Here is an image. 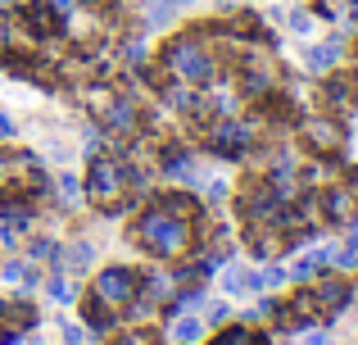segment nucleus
I'll use <instances>...</instances> for the list:
<instances>
[{
  "label": "nucleus",
  "mask_w": 358,
  "mask_h": 345,
  "mask_svg": "<svg viewBox=\"0 0 358 345\" xmlns=\"http://www.w3.org/2000/svg\"><path fill=\"white\" fill-rule=\"evenodd\" d=\"M222 286H227L231 295H254V291H263V273L259 268H231V273L222 277Z\"/></svg>",
  "instance_id": "6ab92c4d"
},
{
  "label": "nucleus",
  "mask_w": 358,
  "mask_h": 345,
  "mask_svg": "<svg viewBox=\"0 0 358 345\" xmlns=\"http://www.w3.org/2000/svg\"><path fill=\"white\" fill-rule=\"evenodd\" d=\"M227 314H231V304H222V300L209 304V323H227Z\"/></svg>",
  "instance_id": "72a5a7b5"
},
{
  "label": "nucleus",
  "mask_w": 358,
  "mask_h": 345,
  "mask_svg": "<svg viewBox=\"0 0 358 345\" xmlns=\"http://www.w3.org/2000/svg\"><path fill=\"white\" fill-rule=\"evenodd\" d=\"M87 195L100 204L105 213H122L141 200L136 191H127V164L114 155H91V173H87Z\"/></svg>",
  "instance_id": "f03ea898"
},
{
  "label": "nucleus",
  "mask_w": 358,
  "mask_h": 345,
  "mask_svg": "<svg viewBox=\"0 0 358 345\" xmlns=\"http://www.w3.org/2000/svg\"><path fill=\"white\" fill-rule=\"evenodd\" d=\"M0 277H5V282H23V277H27V264H23V259H9V264L0 268Z\"/></svg>",
  "instance_id": "c85d7f7f"
},
{
  "label": "nucleus",
  "mask_w": 358,
  "mask_h": 345,
  "mask_svg": "<svg viewBox=\"0 0 358 345\" xmlns=\"http://www.w3.org/2000/svg\"><path fill=\"white\" fill-rule=\"evenodd\" d=\"M350 195H354V204H358V169L350 173Z\"/></svg>",
  "instance_id": "e433bc0d"
},
{
  "label": "nucleus",
  "mask_w": 358,
  "mask_h": 345,
  "mask_svg": "<svg viewBox=\"0 0 358 345\" xmlns=\"http://www.w3.org/2000/svg\"><path fill=\"white\" fill-rule=\"evenodd\" d=\"M155 204L168 209V213H177V218H186V223H200V204H195L186 191H164V195H155Z\"/></svg>",
  "instance_id": "a211bd4d"
},
{
  "label": "nucleus",
  "mask_w": 358,
  "mask_h": 345,
  "mask_svg": "<svg viewBox=\"0 0 358 345\" xmlns=\"http://www.w3.org/2000/svg\"><path fill=\"white\" fill-rule=\"evenodd\" d=\"M82 318H87V328L96 332V337H109V332L118 328V314H114V304H105L100 295H87V300H82Z\"/></svg>",
  "instance_id": "2eb2a0df"
},
{
  "label": "nucleus",
  "mask_w": 358,
  "mask_h": 345,
  "mask_svg": "<svg viewBox=\"0 0 358 345\" xmlns=\"http://www.w3.org/2000/svg\"><path fill=\"white\" fill-rule=\"evenodd\" d=\"M59 337L69 341V345H82V328H78V323H69V318H64V323H59Z\"/></svg>",
  "instance_id": "2f4dec72"
},
{
  "label": "nucleus",
  "mask_w": 358,
  "mask_h": 345,
  "mask_svg": "<svg viewBox=\"0 0 358 345\" xmlns=\"http://www.w3.org/2000/svg\"><path fill=\"white\" fill-rule=\"evenodd\" d=\"M299 136H304V146L313 155H322V160H336V155L345 150V127L336 123V118H304L299 123Z\"/></svg>",
  "instance_id": "423d86ee"
},
{
  "label": "nucleus",
  "mask_w": 358,
  "mask_h": 345,
  "mask_svg": "<svg viewBox=\"0 0 358 345\" xmlns=\"http://www.w3.org/2000/svg\"><path fill=\"white\" fill-rule=\"evenodd\" d=\"M136 286H141V273H136V268H127V264H109V268H100V273H96V282H91V295H100L105 304L122 309V304L136 295Z\"/></svg>",
  "instance_id": "39448f33"
},
{
  "label": "nucleus",
  "mask_w": 358,
  "mask_h": 345,
  "mask_svg": "<svg viewBox=\"0 0 358 345\" xmlns=\"http://www.w3.org/2000/svg\"><path fill=\"white\" fill-rule=\"evenodd\" d=\"M55 191H59V209H78L82 204V186H78V177H55Z\"/></svg>",
  "instance_id": "b1692460"
},
{
  "label": "nucleus",
  "mask_w": 358,
  "mask_h": 345,
  "mask_svg": "<svg viewBox=\"0 0 358 345\" xmlns=\"http://www.w3.org/2000/svg\"><path fill=\"white\" fill-rule=\"evenodd\" d=\"M45 295H50V300H59V304H64V300H73V286L64 282V273H55L50 282H45Z\"/></svg>",
  "instance_id": "a878e982"
},
{
  "label": "nucleus",
  "mask_w": 358,
  "mask_h": 345,
  "mask_svg": "<svg viewBox=\"0 0 358 345\" xmlns=\"http://www.w3.org/2000/svg\"><path fill=\"white\" fill-rule=\"evenodd\" d=\"M36 345H41V341H36Z\"/></svg>",
  "instance_id": "a19ab883"
},
{
  "label": "nucleus",
  "mask_w": 358,
  "mask_h": 345,
  "mask_svg": "<svg viewBox=\"0 0 358 345\" xmlns=\"http://www.w3.org/2000/svg\"><path fill=\"white\" fill-rule=\"evenodd\" d=\"M204 337V323L200 318H186V314H177L173 318V345H200Z\"/></svg>",
  "instance_id": "412c9836"
},
{
  "label": "nucleus",
  "mask_w": 358,
  "mask_h": 345,
  "mask_svg": "<svg viewBox=\"0 0 358 345\" xmlns=\"http://www.w3.org/2000/svg\"><path fill=\"white\" fill-rule=\"evenodd\" d=\"M159 169L173 177V182L200 186V169H195V155L186 150V146H164V160H159Z\"/></svg>",
  "instance_id": "9b49d317"
},
{
  "label": "nucleus",
  "mask_w": 358,
  "mask_h": 345,
  "mask_svg": "<svg viewBox=\"0 0 358 345\" xmlns=\"http://www.w3.org/2000/svg\"><path fill=\"white\" fill-rule=\"evenodd\" d=\"M159 59H164V69L173 73V78H182V82H213L218 78V59H213L209 45H204V32L173 36Z\"/></svg>",
  "instance_id": "7ed1b4c3"
},
{
  "label": "nucleus",
  "mask_w": 358,
  "mask_h": 345,
  "mask_svg": "<svg viewBox=\"0 0 358 345\" xmlns=\"http://www.w3.org/2000/svg\"><path fill=\"white\" fill-rule=\"evenodd\" d=\"M82 5H87V0H50V9H55V14H59V18H64V23H69V18H73V14H78V9H82Z\"/></svg>",
  "instance_id": "bb28decb"
},
{
  "label": "nucleus",
  "mask_w": 358,
  "mask_h": 345,
  "mask_svg": "<svg viewBox=\"0 0 358 345\" xmlns=\"http://www.w3.org/2000/svg\"><path fill=\"white\" fill-rule=\"evenodd\" d=\"M27 259H32V264H36V259H50V264H55V259H59V246H55L50 237H41V241L27 246Z\"/></svg>",
  "instance_id": "393cba45"
},
{
  "label": "nucleus",
  "mask_w": 358,
  "mask_h": 345,
  "mask_svg": "<svg viewBox=\"0 0 358 345\" xmlns=\"http://www.w3.org/2000/svg\"><path fill=\"white\" fill-rule=\"evenodd\" d=\"M286 282V268H268V273H263V286H281Z\"/></svg>",
  "instance_id": "c9c22d12"
},
{
  "label": "nucleus",
  "mask_w": 358,
  "mask_h": 345,
  "mask_svg": "<svg viewBox=\"0 0 358 345\" xmlns=\"http://www.w3.org/2000/svg\"><path fill=\"white\" fill-rule=\"evenodd\" d=\"M281 23H286V32H295V36H313L317 14L313 9H290V14H281Z\"/></svg>",
  "instance_id": "4be33fe9"
},
{
  "label": "nucleus",
  "mask_w": 358,
  "mask_h": 345,
  "mask_svg": "<svg viewBox=\"0 0 358 345\" xmlns=\"http://www.w3.org/2000/svg\"><path fill=\"white\" fill-rule=\"evenodd\" d=\"M100 123L109 127V132H118V136H127V132H136L141 127V109H136V96H114L105 109H100Z\"/></svg>",
  "instance_id": "1a4fd4ad"
},
{
  "label": "nucleus",
  "mask_w": 358,
  "mask_h": 345,
  "mask_svg": "<svg viewBox=\"0 0 358 345\" xmlns=\"http://www.w3.org/2000/svg\"><path fill=\"white\" fill-rule=\"evenodd\" d=\"M331 259H336V250L331 246H322V250H308V255H299L295 264L286 268L295 282H317L322 277V268H331Z\"/></svg>",
  "instance_id": "4468645a"
},
{
  "label": "nucleus",
  "mask_w": 358,
  "mask_h": 345,
  "mask_svg": "<svg viewBox=\"0 0 358 345\" xmlns=\"http://www.w3.org/2000/svg\"><path fill=\"white\" fill-rule=\"evenodd\" d=\"M0 177H5V164H0Z\"/></svg>",
  "instance_id": "ea45409f"
},
{
  "label": "nucleus",
  "mask_w": 358,
  "mask_h": 345,
  "mask_svg": "<svg viewBox=\"0 0 358 345\" xmlns=\"http://www.w3.org/2000/svg\"><path fill=\"white\" fill-rule=\"evenodd\" d=\"M0 323H5L9 337H27L36 328V304L27 300H0Z\"/></svg>",
  "instance_id": "ddd939ff"
},
{
  "label": "nucleus",
  "mask_w": 358,
  "mask_h": 345,
  "mask_svg": "<svg viewBox=\"0 0 358 345\" xmlns=\"http://www.w3.org/2000/svg\"><path fill=\"white\" fill-rule=\"evenodd\" d=\"M18 136V123H14V114H5V109H0V141H14Z\"/></svg>",
  "instance_id": "7c9ffc66"
},
{
  "label": "nucleus",
  "mask_w": 358,
  "mask_h": 345,
  "mask_svg": "<svg viewBox=\"0 0 358 345\" xmlns=\"http://www.w3.org/2000/svg\"><path fill=\"white\" fill-rule=\"evenodd\" d=\"M317 105L327 114H354L358 109V73H331L317 87Z\"/></svg>",
  "instance_id": "0eeeda50"
},
{
  "label": "nucleus",
  "mask_w": 358,
  "mask_h": 345,
  "mask_svg": "<svg viewBox=\"0 0 358 345\" xmlns=\"http://www.w3.org/2000/svg\"><path fill=\"white\" fill-rule=\"evenodd\" d=\"M218 5H222V9H241L245 0H218Z\"/></svg>",
  "instance_id": "4c0bfd02"
},
{
  "label": "nucleus",
  "mask_w": 358,
  "mask_h": 345,
  "mask_svg": "<svg viewBox=\"0 0 358 345\" xmlns=\"http://www.w3.org/2000/svg\"><path fill=\"white\" fill-rule=\"evenodd\" d=\"M155 5H159V9H168V14H177V9H191L195 0H155Z\"/></svg>",
  "instance_id": "f704fd0d"
},
{
  "label": "nucleus",
  "mask_w": 358,
  "mask_h": 345,
  "mask_svg": "<svg viewBox=\"0 0 358 345\" xmlns=\"http://www.w3.org/2000/svg\"><path fill=\"white\" fill-rule=\"evenodd\" d=\"M14 18L32 41H55V36L64 32V18L55 14L50 5H23V9H14Z\"/></svg>",
  "instance_id": "6e6552de"
},
{
  "label": "nucleus",
  "mask_w": 358,
  "mask_h": 345,
  "mask_svg": "<svg viewBox=\"0 0 358 345\" xmlns=\"http://www.w3.org/2000/svg\"><path fill=\"white\" fill-rule=\"evenodd\" d=\"M96 264V250L87 246V241H73L69 250H59V259H55V273H82V268Z\"/></svg>",
  "instance_id": "f3484780"
},
{
  "label": "nucleus",
  "mask_w": 358,
  "mask_h": 345,
  "mask_svg": "<svg viewBox=\"0 0 358 345\" xmlns=\"http://www.w3.org/2000/svg\"><path fill=\"white\" fill-rule=\"evenodd\" d=\"M254 136H259V123L254 118H213L209 132H204V146H209L218 160H245L254 146Z\"/></svg>",
  "instance_id": "20e7f679"
},
{
  "label": "nucleus",
  "mask_w": 358,
  "mask_h": 345,
  "mask_svg": "<svg viewBox=\"0 0 358 345\" xmlns=\"http://www.w3.org/2000/svg\"><path fill=\"white\" fill-rule=\"evenodd\" d=\"M209 345H272V337L268 332H250V323H241V328H222Z\"/></svg>",
  "instance_id": "aec40b11"
},
{
  "label": "nucleus",
  "mask_w": 358,
  "mask_h": 345,
  "mask_svg": "<svg viewBox=\"0 0 358 345\" xmlns=\"http://www.w3.org/2000/svg\"><path fill=\"white\" fill-rule=\"evenodd\" d=\"M122 50H127V64H145V41H127Z\"/></svg>",
  "instance_id": "473e14b6"
},
{
  "label": "nucleus",
  "mask_w": 358,
  "mask_h": 345,
  "mask_svg": "<svg viewBox=\"0 0 358 345\" xmlns=\"http://www.w3.org/2000/svg\"><path fill=\"white\" fill-rule=\"evenodd\" d=\"M204 200H209L213 209H218V204L227 200V182H204Z\"/></svg>",
  "instance_id": "cd10ccee"
},
{
  "label": "nucleus",
  "mask_w": 358,
  "mask_h": 345,
  "mask_svg": "<svg viewBox=\"0 0 358 345\" xmlns=\"http://www.w3.org/2000/svg\"><path fill=\"white\" fill-rule=\"evenodd\" d=\"M345 45L341 41H322V45H304V69L308 73H331L336 64H341Z\"/></svg>",
  "instance_id": "dca6fc26"
},
{
  "label": "nucleus",
  "mask_w": 358,
  "mask_h": 345,
  "mask_svg": "<svg viewBox=\"0 0 358 345\" xmlns=\"http://www.w3.org/2000/svg\"><path fill=\"white\" fill-rule=\"evenodd\" d=\"M313 195H317V218L322 223H350L354 218L350 186H327V191H313Z\"/></svg>",
  "instance_id": "9d476101"
},
{
  "label": "nucleus",
  "mask_w": 358,
  "mask_h": 345,
  "mask_svg": "<svg viewBox=\"0 0 358 345\" xmlns=\"http://www.w3.org/2000/svg\"><path fill=\"white\" fill-rule=\"evenodd\" d=\"M0 345H9V332H5V323H0Z\"/></svg>",
  "instance_id": "58836bf2"
},
{
  "label": "nucleus",
  "mask_w": 358,
  "mask_h": 345,
  "mask_svg": "<svg viewBox=\"0 0 358 345\" xmlns=\"http://www.w3.org/2000/svg\"><path fill=\"white\" fill-rule=\"evenodd\" d=\"M9 41H14V18H9V14H0V55L9 50Z\"/></svg>",
  "instance_id": "c756f323"
},
{
  "label": "nucleus",
  "mask_w": 358,
  "mask_h": 345,
  "mask_svg": "<svg viewBox=\"0 0 358 345\" xmlns=\"http://www.w3.org/2000/svg\"><path fill=\"white\" fill-rule=\"evenodd\" d=\"M131 246H141L155 259H186V250L195 246V223L150 204V209H141L131 218Z\"/></svg>",
  "instance_id": "f257e3e1"
},
{
  "label": "nucleus",
  "mask_w": 358,
  "mask_h": 345,
  "mask_svg": "<svg viewBox=\"0 0 358 345\" xmlns=\"http://www.w3.org/2000/svg\"><path fill=\"white\" fill-rule=\"evenodd\" d=\"M350 5L354 0H313V14L327 18V23H345V18H350Z\"/></svg>",
  "instance_id": "5701e85b"
},
{
  "label": "nucleus",
  "mask_w": 358,
  "mask_h": 345,
  "mask_svg": "<svg viewBox=\"0 0 358 345\" xmlns=\"http://www.w3.org/2000/svg\"><path fill=\"white\" fill-rule=\"evenodd\" d=\"M313 291H317V304H322L327 318L345 314V309H350V295H354V291H350V282H341V277H317Z\"/></svg>",
  "instance_id": "f8f14e48"
}]
</instances>
